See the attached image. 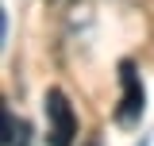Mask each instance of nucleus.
Instances as JSON below:
<instances>
[{"label": "nucleus", "instance_id": "nucleus-1", "mask_svg": "<svg viewBox=\"0 0 154 146\" xmlns=\"http://www.w3.org/2000/svg\"><path fill=\"white\" fill-rule=\"evenodd\" d=\"M146 111V89H143V77H139V65L131 58L119 62V104H116V123L119 127H139Z\"/></svg>", "mask_w": 154, "mask_h": 146}, {"label": "nucleus", "instance_id": "nucleus-2", "mask_svg": "<svg viewBox=\"0 0 154 146\" xmlns=\"http://www.w3.org/2000/svg\"><path fill=\"white\" fill-rule=\"evenodd\" d=\"M46 142L50 146H73L77 138V111L69 104V96L62 89H46Z\"/></svg>", "mask_w": 154, "mask_h": 146}]
</instances>
